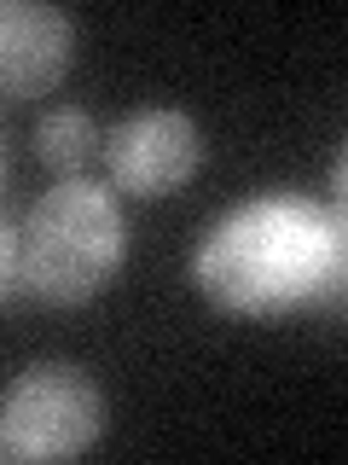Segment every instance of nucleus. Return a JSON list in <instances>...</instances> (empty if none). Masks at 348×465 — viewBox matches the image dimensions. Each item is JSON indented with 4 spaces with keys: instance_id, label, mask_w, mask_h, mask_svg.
Returning a JSON list of instances; mask_svg holds the SVG:
<instances>
[{
    "instance_id": "f257e3e1",
    "label": "nucleus",
    "mask_w": 348,
    "mask_h": 465,
    "mask_svg": "<svg viewBox=\"0 0 348 465\" xmlns=\"http://www.w3.org/2000/svg\"><path fill=\"white\" fill-rule=\"evenodd\" d=\"M331 244V215L296 193L244 198L203 232L192 256L198 291L227 314H285L319 285Z\"/></svg>"
},
{
    "instance_id": "f03ea898",
    "label": "nucleus",
    "mask_w": 348,
    "mask_h": 465,
    "mask_svg": "<svg viewBox=\"0 0 348 465\" xmlns=\"http://www.w3.org/2000/svg\"><path fill=\"white\" fill-rule=\"evenodd\" d=\"M122 251H128V222L116 210V193L82 181V174L47 186L18 227L24 291L53 302V309L87 302L122 268Z\"/></svg>"
},
{
    "instance_id": "7ed1b4c3",
    "label": "nucleus",
    "mask_w": 348,
    "mask_h": 465,
    "mask_svg": "<svg viewBox=\"0 0 348 465\" xmlns=\"http://www.w3.org/2000/svg\"><path fill=\"white\" fill-rule=\"evenodd\" d=\"M105 430V396L82 367H29L0 401V454L6 460H70Z\"/></svg>"
},
{
    "instance_id": "20e7f679",
    "label": "nucleus",
    "mask_w": 348,
    "mask_h": 465,
    "mask_svg": "<svg viewBox=\"0 0 348 465\" xmlns=\"http://www.w3.org/2000/svg\"><path fill=\"white\" fill-rule=\"evenodd\" d=\"M105 163H111V181L134 198H163V193H180L186 181L198 174L203 163V134L186 111H134L111 128V145H105Z\"/></svg>"
},
{
    "instance_id": "39448f33",
    "label": "nucleus",
    "mask_w": 348,
    "mask_h": 465,
    "mask_svg": "<svg viewBox=\"0 0 348 465\" xmlns=\"http://www.w3.org/2000/svg\"><path fill=\"white\" fill-rule=\"evenodd\" d=\"M76 58V24L47 0H6L0 6V87L6 99H41L64 82Z\"/></svg>"
},
{
    "instance_id": "423d86ee",
    "label": "nucleus",
    "mask_w": 348,
    "mask_h": 465,
    "mask_svg": "<svg viewBox=\"0 0 348 465\" xmlns=\"http://www.w3.org/2000/svg\"><path fill=\"white\" fill-rule=\"evenodd\" d=\"M93 123H87V111H76V105H53L47 116L35 123V157L47 163L53 174H76L87 157H93Z\"/></svg>"
},
{
    "instance_id": "0eeeda50",
    "label": "nucleus",
    "mask_w": 348,
    "mask_h": 465,
    "mask_svg": "<svg viewBox=\"0 0 348 465\" xmlns=\"http://www.w3.org/2000/svg\"><path fill=\"white\" fill-rule=\"evenodd\" d=\"M302 309H314V314H348V222H343V215H331L325 268H319V285H314V297L302 302Z\"/></svg>"
},
{
    "instance_id": "6e6552de",
    "label": "nucleus",
    "mask_w": 348,
    "mask_h": 465,
    "mask_svg": "<svg viewBox=\"0 0 348 465\" xmlns=\"http://www.w3.org/2000/svg\"><path fill=\"white\" fill-rule=\"evenodd\" d=\"M331 215L348 222V145L337 152V169H331Z\"/></svg>"
}]
</instances>
